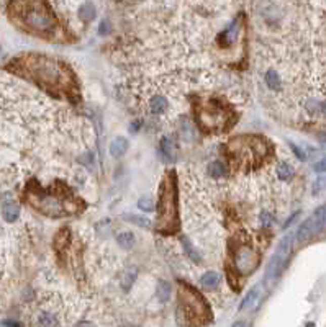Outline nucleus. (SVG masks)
I'll list each match as a JSON object with an SVG mask.
<instances>
[{"label":"nucleus","mask_w":326,"mask_h":327,"mask_svg":"<svg viewBox=\"0 0 326 327\" xmlns=\"http://www.w3.org/2000/svg\"><path fill=\"white\" fill-rule=\"evenodd\" d=\"M9 71L23 75L56 97L71 99L77 94L75 75L71 67L58 59L39 54H26L10 62Z\"/></svg>","instance_id":"nucleus-1"},{"label":"nucleus","mask_w":326,"mask_h":327,"mask_svg":"<svg viewBox=\"0 0 326 327\" xmlns=\"http://www.w3.org/2000/svg\"><path fill=\"white\" fill-rule=\"evenodd\" d=\"M26 201L34 210L50 218L69 216L80 211L84 206V203L75 198L62 183H54L50 190H43L36 182H33L26 189Z\"/></svg>","instance_id":"nucleus-2"},{"label":"nucleus","mask_w":326,"mask_h":327,"mask_svg":"<svg viewBox=\"0 0 326 327\" xmlns=\"http://www.w3.org/2000/svg\"><path fill=\"white\" fill-rule=\"evenodd\" d=\"M230 164L236 169H258L266 161L270 146L264 137L256 134H239L226 144Z\"/></svg>","instance_id":"nucleus-3"},{"label":"nucleus","mask_w":326,"mask_h":327,"mask_svg":"<svg viewBox=\"0 0 326 327\" xmlns=\"http://www.w3.org/2000/svg\"><path fill=\"white\" fill-rule=\"evenodd\" d=\"M179 190L176 172L171 170L162 178L159 186V203H157V218L156 229L161 234H176L179 232Z\"/></svg>","instance_id":"nucleus-4"},{"label":"nucleus","mask_w":326,"mask_h":327,"mask_svg":"<svg viewBox=\"0 0 326 327\" xmlns=\"http://www.w3.org/2000/svg\"><path fill=\"white\" fill-rule=\"evenodd\" d=\"M212 321L210 306L190 285L180 282L177 293V322L184 327H202Z\"/></svg>","instance_id":"nucleus-5"},{"label":"nucleus","mask_w":326,"mask_h":327,"mask_svg":"<svg viewBox=\"0 0 326 327\" xmlns=\"http://www.w3.org/2000/svg\"><path fill=\"white\" fill-rule=\"evenodd\" d=\"M10 7L18 22L28 28L31 33L48 36L56 30V17L46 2H13Z\"/></svg>","instance_id":"nucleus-6"},{"label":"nucleus","mask_w":326,"mask_h":327,"mask_svg":"<svg viewBox=\"0 0 326 327\" xmlns=\"http://www.w3.org/2000/svg\"><path fill=\"white\" fill-rule=\"evenodd\" d=\"M195 120L203 131L218 133V131H226L230 126H233L234 115L230 105L217 99H212L197 107Z\"/></svg>","instance_id":"nucleus-7"},{"label":"nucleus","mask_w":326,"mask_h":327,"mask_svg":"<svg viewBox=\"0 0 326 327\" xmlns=\"http://www.w3.org/2000/svg\"><path fill=\"white\" fill-rule=\"evenodd\" d=\"M292 247H294V234H287L286 238L279 242V246H277L272 259H270L269 265H267L266 276H264V283L267 287H270L283 272L289 257L292 254Z\"/></svg>","instance_id":"nucleus-8"},{"label":"nucleus","mask_w":326,"mask_h":327,"mask_svg":"<svg viewBox=\"0 0 326 327\" xmlns=\"http://www.w3.org/2000/svg\"><path fill=\"white\" fill-rule=\"evenodd\" d=\"M233 263L234 268L239 275H253L258 270L261 263V255L258 254V250H254L249 246H239L234 250L233 255Z\"/></svg>","instance_id":"nucleus-9"},{"label":"nucleus","mask_w":326,"mask_h":327,"mask_svg":"<svg viewBox=\"0 0 326 327\" xmlns=\"http://www.w3.org/2000/svg\"><path fill=\"white\" fill-rule=\"evenodd\" d=\"M324 226H326V206H321L307 221H303V224L297 231V238L300 241H307L311 236L320 232Z\"/></svg>","instance_id":"nucleus-10"},{"label":"nucleus","mask_w":326,"mask_h":327,"mask_svg":"<svg viewBox=\"0 0 326 327\" xmlns=\"http://www.w3.org/2000/svg\"><path fill=\"white\" fill-rule=\"evenodd\" d=\"M239 22H241V17L234 20L233 25H230L223 33L220 34L218 41H220V43L223 44V46H230V44L233 43V41H234V38L238 36V31H239V26H241Z\"/></svg>","instance_id":"nucleus-11"},{"label":"nucleus","mask_w":326,"mask_h":327,"mask_svg":"<svg viewBox=\"0 0 326 327\" xmlns=\"http://www.w3.org/2000/svg\"><path fill=\"white\" fill-rule=\"evenodd\" d=\"M128 148H130V144H128L127 139L118 136V137L113 139L112 144H110V152H112L113 157H121L125 152L128 151Z\"/></svg>","instance_id":"nucleus-12"},{"label":"nucleus","mask_w":326,"mask_h":327,"mask_svg":"<svg viewBox=\"0 0 326 327\" xmlns=\"http://www.w3.org/2000/svg\"><path fill=\"white\" fill-rule=\"evenodd\" d=\"M171 293H172L171 283L166 282V280H159V282H157V287H156V296H157V300L161 301V303L169 301Z\"/></svg>","instance_id":"nucleus-13"},{"label":"nucleus","mask_w":326,"mask_h":327,"mask_svg":"<svg viewBox=\"0 0 326 327\" xmlns=\"http://www.w3.org/2000/svg\"><path fill=\"white\" fill-rule=\"evenodd\" d=\"M166 108H168V102H166L164 97L161 95H156L151 99V103H149V110L152 115H162Z\"/></svg>","instance_id":"nucleus-14"},{"label":"nucleus","mask_w":326,"mask_h":327,"mask_svg":"<svg viewBox=\"0 0 326 327\" xmlns=\"http://www.w3.org/2000/svg\"><path fill=\"white\" fill-rule=\"evenodd\" d=\"M258 298H259V290L258 288H253L249 293L244 296V300H242L238 306V309L239 311H246L249 308H253V306L258 303Z\"/></svg>","instance_id":"nucleus-15"},{"label":"nucleus","mask_w":326,"mask_h":327,"mask_svg":"<svg viewBox=\"0 0 326 327\" xmlns=\"http://www.w3.org/2000/svg\"><path fill=\"white\" fill-rule=\"evenodd\" d=\"M180 242H182V247H184L185 254H187V257H189V259H192L195 263H202V257H200L197 250L193 249L192 242L187 239V236H182V238H180Z\"/></svg>","instance_id":"nucleus-16"},{"label":"nucleus","mask_w":326,"mask_h":327,"mask_svg":"<svg viewBox=\"0 0 326 327\" xmlns=\"http://www.w3.org/2000/svg\"><path fill=\"white\" fill-rule=\"evenodd\" d=\"M95 7L92 2H86V4H82L80 5V9H79V17L82 22H92V20L95 18Z\"/></svg>","instance_id":"nucleus-17"},{"label":"nucleus","mask_w":326,"mask_h":327,"mask_svg":"<svg viewBox=\"0 0 326 327\" xmlns=\"http://www.w3.org/2000/svg\"><path fill=\"white\" fill-rule=\"evenodd\" d=\"M221 280V275L218 272H207L202 278H200V285L205 288H213L217 287Z\"/></svg>","instance_id":"nucleus-18"},{"label":"nucleus","mask_w":326,"mask_h":327,"mask_svg":"<svg viewBox=\"0 0 326 327\" xmlns=\"http://www.w3.org/2000/svg\"><path fill=\"white\" fill-rule=\"evenodd\" d=\"M18 214H20V208L17 203H13V201H9V203H5L4 205V218L7 221H15L18 218Z\"/></svg>","instance_id":"nucleus-19"},{"label":"nucleus","mask_w":326,"mask_h":327,"mask_svg":"<svg viewBox=\"0 0 326 327\" xmlns=\"http://www.w3.org/2000/svg\"><path fill=\"white\" fill-rule=\"evenodd\" d=\"M116 242H118V246L123 249H131L135 246V236L130 231H123L116 236Z\"/></svg>","instance_id":"nucleus-20"},{"label":"nucleus","mask_w":326,"mask_h":327,"mask_svg":"<svg viewBox=\"0 0 326 327\" xmlns=\"http://www.w3.org/2000/svg\"><path fill=\"white\" fill-rule=\"evenodd\" d=\"M266 83H267V87L270 90H280V85H282L279 74H277L275 71H267V74H266Z\"/></svg>","instance_id":"nucleus-21"},{"label":"nucleus","mask_w":326,"mask_h":327,"mask_svg":"<svg viewBox=\"0 0 326 327\" xmlns=\"http://www.w3.org/2000/svg\"><path fill=\"white\" fill-rule=\"evenodd\" d=\"M38 324L41 327H56L58 319L54 317L51 312H41L39 317H38Z\"/></svg>","instance_id":"nucleus-22"},{"label":"nucleus","mask_w":326,"mask_h":327,"mask_svg":"<svg viewBox=\"0 0 326 327\" xmlns=\"http://www.w3.org/2000/svg\"><path fill=\"white\" fill-rule=\"evenodd\" d=\"M294 169H292V165H289V164H280L279 165V169H277V175H279L280 180H290L294 177Z\"/></svg>","instance_id":"nucleus-23"},{"label":"nucleus","mask_w":326,"mask_h":327,"mask_svg":"<svg viewBox=\"0 0 326 327\" xmlns=\"http://www.w3.org/2000/svg\"><path fill=\"white\" fill-rule=\"evenodd\" d=\"M225 165L221 164V162H213L210 164V167H208V173L213 177V178H221L225 175Z\"/></svg>","instance_id":"nucleus-24"},{"label":"nucleus","mask_w":326,"mask_h":327,"mask_svg":"<svg viewBox=\"0 0 326 327\" xmlns=\"http://www.w3.org/2000/svg\"><path fill=\"white\" fill-rule=\"evenodd\" d=\"M161 149L164 152V156H168L169 161H174V148H172V141L169 137H162L161 141Z\"/></svg>","instance_id":"nucleus-25"},{"label":"nucleus","mask_w":326,"mask_h":327,"mask_svg":"<svg viewBox=\"0 0 326 327\" xmlns=\"http://www.w3.org/2000/svg\"><path fill=\"white\" fill-rule=\"evenodd\" d=\"M138 270L136 268H130L127 275H125V280H123V290H130L131 288V285H133V282L136 280V273Z\"/></svg>","instance_id":"nucleus-26"},{"label":"nucleus","mask_w":326,"mask_h":327,"mask_svg":"<svg viewBox=\"0 0 326 327\" xmlns=\"http://www.w3.org/2000/svg\"><path fill=\"white\" fill-rule=\"evenodd\" d=\"M138 208L143 211H146V213H151L152 210H154V203H152V200H149V198H140L138 200Z\"/></svg>","instance_id":"nucleus-27"},{"label":"nucleus","mask_w":326,"mask_h":327,"mask_svg":"<svg viewBox=\"0 0 326 327\" xmlns=\"http://www.w3.org/2000/svg\"><path fill=\"white\" fill-rule=\"evenodd\" d=\"M128 219H131V222H135L136 226H141V227H151V222L146 218H141V216H133V214H128L127 216Z\"/></svg>","instance_id":"nucleus-28"},{"label":"nucleus","mask_w":326,"mask_h":327,"mask_svg":"<svg viewBox=\"0 0 326 327\" xmlns=\"http://www.w3.org/2000/svg\"><path fill=\"white\" fill-rule=\"evenodd\" d=\"M323 190H326V177L318 178L316 182H315V185H313V193H315V195L320 193V192H323Z\"/></svg>","instance_id":"nucleus-29"},{"label":"nucleus","mask_w":326,"mask_h":327,"mask_svg":"<svg viewBox=\"0 0 326 327\" xmlns=\"http://www.w3.org/2000/svg\"><path fill=\"white\" fill-rule=\"evenodd\" d=\"M110 30H112V25H110L108 20H103V22L100 23V26H99V33H100V34H103V36H105V34H108V33H110Z\"/></svg>","instance_id":"nucleus-30"},{"label":"nucleus","mask_w":326,"mask_h":327,"mask_svg":"<svg viewBox=\"0 0 326 327\" xmlns=\"http://www.w3.org/2000/svg\"><path fill=\"white\" fill-rule=\"evenodd\" d=\"M290 148H292V151H294V154L300 159V161H307V156H305V152L298 148V146H295L294 143H290Z\"/></svg>","instance_id":"nucleus-31"},{"label":"nucleus","mask_w":326,"mask_h":327,"mask_svg":"<svg viewBox=\"0 0 326 327\" xmlns=\"http://www.w3.org/2000/svg\"><path fill=\"white\" fill-rule=\"evenodd\" d=\"M261 221H262V226L267 227V226H270V224L274 222V218L270 216L269 213H262V214H261Z\"/></svg>","instance_id":"nucleus-32"},{"label":"nucleus","mask_w":326,"mask_h":327,"mask_svg":"<svg viewBox=\"0 0 326 327\" xmlns=\"http://www.w3.org/2000/svg\"><path fill=\"white\" fill-rule=\"evenodd\" d=\"M313 169H315V172H318V173L326 172V157H324V159H321L320 162H316Z\"/></svg>","instance_id":"nucleus-33"},{"label":"nucleus","mask_w":326,"mask_h":327,"mask_svg":"<svg viewBox=\"0 0 326 327\" xmlns=\"http://www.w3.org/2000/svg\"><path fill=\"white\" fill-rule=\"evenodd\" d=\"M318 141H320V144L326 149V131H323V133L318 134Z\"/></svg>","instance_id":"nucleus-34"},{"label":"nucleus","mask_w":326,"mask_h":327,"mask_svg":"<svg viewBox=\"0 0 326 327\" xmlns=\"http://www.w3.org/2000/svg\"><path fill=\"white\" fill-rule=\"evenodd\" d=\"M231 327H249V324L246 321H236Z\"/></svg>","instance_id":"nucleus-35"},{"label":"nucleus","mask_w":326,"mask_h":327,"mask_svg":"<svg viewBox=\"0 0 326 327\" xmlns=\"http://www.w3.org/2000/svg\"><path fill=\"white\" fill-rule=\"evenodd\" d=\"M75 327H95V325H94L92 322H86V321H84V322H79Z\"/></svg>","instance_id":"nucleus-36"},{"label":"nucleus","mask_w":326,"mask_h":327,"mask_svg":"<svg viewBox=\"0 0 326 327\" xmlns=\"http://www.w3.org/2000/svg\"><path fill=\"white\" fill-rule=\"evenodd\" d=\"M138 124H140V123H133V124H131V133H136V131H138V129H136Z\"/></svg>","instance_id":"nucleus-37"}]
</instances>
